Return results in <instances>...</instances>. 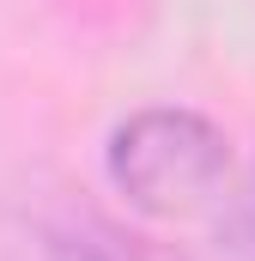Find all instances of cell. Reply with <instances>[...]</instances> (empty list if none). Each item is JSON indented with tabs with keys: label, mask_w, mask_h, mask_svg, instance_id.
I'll return each mask as SVG.
<instances>
[{
	"label": "cell",
	"mask_w": 255,
	"mask_h": 261,
	"mask_svg": "<svg viewBox=\"0 0 255 261\" xmlns=\"http://www.w3.org/2000/svg\"><path fill=\"white\" fill-rule=\"evenodd\" d=\"M0 255L6 261H164L152 243L128 237L116 219L73 200L67 189L18 195L0 219Z\"/></svg>",
	"instance_id": "cell-2"
},
{
	"label": "cell",
	"mask_w": 255,
	"mask_h": 261,
	"mask_svg": "<svg viewBox=\"0 0 255 261\" xmlns=\"http://www.w3.org/2000/svg\"><path fill=\"white\" fill-rule=\"evenodd\" d=\"M219 249L231 261H255V164L237 195H225V219H219Z\"/></svg>",
	"instance_id": "cell-3"
},
{
	"label": "cell",
	"mask_w": 255,
	"mask_h": 261,
	"mask_svg": "<svg viewBox=\"0 0 255 261\" xmlns=\"http://www.w3.org/2000/svg\"><path fill=\"white\" fill-rule=\"evenodd\" d=\"M110 182L140 213L189 219L231 195V146L194 110H140L110 140Z\"/></svg>",
	"instance_id": "cell-1"
}]
</instances>
